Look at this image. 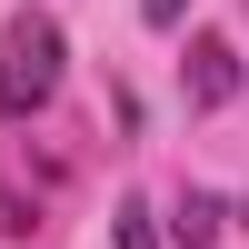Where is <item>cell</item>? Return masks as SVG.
<instances>
[{"label": "cell", "mask_w": 249, "mask_h": 249, "mask_svg": "<svg viewBox=\"0 0 249 249\" xmlns=\"http://www.w3.org/2000/svg\"><path fill=\"white\" fill-rule=\"evenodd\" d=\"M110 239H120V249H160V219H150V199H120V210H110Z\"/></svg>", "instance_id": "cell-4"}, {"label": "cell", "mask_w": 249, "mask_h": 249, "mask_svg": "<svg viewBox=\"0 0 249 249\" xmlns=\"http://www.w3.org/2000/svg\"><path fill=\"white\" fill-rule=\"evenodd\" d=\"M190 100H199V110H230V100H239V50L210 40V30L190 40Z\"/></svg>", "instance_id": "cell-2"}, {"label": "cell", "mask_w": 249, "mask_h": 249, "mask_svg": "<svg viewBox=\"0 0 249 249\" xmlns=\"http://www.w3.org/2000/svg\"><path fill=\"white\" fill-rule=\"evenodd\" d=\"M179 10H190V0H140V20H150V30H179Z\"/></svg>", "instance_id": "cell-5"}, {"label": "cell", "mask_w": 249, "mask_h": 249, "mask_svg": "<svg viewBox=\"0 0 249 249\" xmlns=\"http://www.w3.org/2000/svg\"><path fill=\"white\" fill-rule=\"evenodd\" d=\"M60 20L50 10H20L10 30H0V120H30V110H50V90H60Z\"/></svg>", "instance_id": "cell-1"}, {"label": "cell", "mask_w": 249, "mask_h": 249, "mask_svg": "<svg viewBox=\"0 0 249 249\" xmlns=\"http://www.w3.org/2000/svg\"><path fill=\"white\" fill-rule=\"evenodd\" d=\"M239 219H249V210H239Z\"/></svg>", "instance_id": "cell-6"}, {"label": "cell", "mask_w": 249, "mask_h": 249, "mask_svg": "<svg viewBox=\"0 0 249 249\" xmlns=\"http://www.w3.org/2000/svg\"><path fill=\"white\" fill-rule=\"evenodd\" d=\"M219 230H230V210H219L210 190H190V199H179V219H170V239H179V249H210Z\"/></svg>", "instance_id": "cell-3"}]
</instances>
